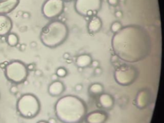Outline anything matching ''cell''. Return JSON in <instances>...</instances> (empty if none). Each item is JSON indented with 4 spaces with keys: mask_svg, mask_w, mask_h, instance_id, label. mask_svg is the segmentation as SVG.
I'll return each instance as SVG.
<instances>
[{
    "mask_svg": "<svg viewBox=\"0 0 164 123\" xmlns=\"http://www.w3.org/2000/svg\"><path fill=\"white\" fill-rule=\"evenodd\" d=\"M58 75L57 74H53V75H52V76H51V80H52V81H57L58 80Z\"/></svg>",
    "mask_w": 164,
    "mask_h": 123,
    "instance_id": "32",
    "label": "cell"
},
{
    "mask_svg": "<svg viewBox=\"0 0 164 123\" xmlns=\"http://www.w3.org/2000/svg\"><path fill=\"white\" fill-rule=\"evenodd\" d=\"M68 35L69 29L64 22L53 20L42 29L40 40L44 46L53 49L64 43Z\"/></svg>",
    "mask_w": 164,
    "mask_h": 123,
    "instance_id": "3",
    "label": "cell"
},
{
    "mask_svg": "<svg viewBox=\"0 0 164 123\" xmlns=\"http://www.w3.org/2000/svg\"><path fill=\"white\" fill-rule=\"evenodd\" d=\"M108 118V115L105 112L99 111H92L90 114H88L85 117L86 122L87 123H105Z\"/></svg>",
    "mask_w": 164,
    "mask_h": 123,
    "instance_id": "9",
    "label": "cell"
},
{
    "mask_svg": "<svg viewBox=\"0 0 164 123\" xmlns=\"http://www.w3.org/2000/svg\"><path fill=\"white\" fill-rule=\"evenodd\" d=\"M103 86L100 83H94L89 87V92L92 95H100L103 93Z\"/></svg>",
    "mask_w": 164,
    "mask_h": 123,
    "instance_id": "18",
    "label": "cell"
},
{
    "mask_svg": "<svg viewBox=\"0 0 164 123\" xmlns=\"http://www.w3.org/2000/svg\"><path fill=\"white\" fill-rule=\"evenodd\" d=\"M23 18L24 19H28L29 17H30V13H28V12H23Z\"/></svg>",
    "mask_w": 164,
    "mask_h": 123,
    "instance_id": "30",
    "label": "cell"
},
{
    "mask_svg": "<svg viewBox=\"0 0 164 123\" xmlns=\"http://www.w3.org/2000/svg\"><path fill=\"white\" fill-rule=\"evenodd\" d=\"M148 102V95L145 91H141L138 93L137 98H136V104L137 106L139 108L145 107Z\"/></svg>",
    "mask_w": 164,
    "mask_h": 123,
    "instance_id": "16",
    "label": "cell"
},
{
    "mask_svg": "<svg viewBox=\"0 0 164 123\" xmlns=\"http://www.w3.org/2000/svg\"><path fill=\"white\" fill-rule=\"evenodd\" d=\"M48 123H56V120L54 119V118H50L49 120H48V122H47Z\"/></svg>",
    "mask_w": 164,
    "mask_h": 123,
    "instance_id": "34",
    "label": "cell"
},
{
    "mask_svg": "<svg viewBox=\"0 0 164 123\" xmlns=\"http://www.w3.org/2000/svg\"><path fill=\"white\" fill-rule=\"evenodd\" d=\"M10 92L13 94H16L17 93L19 92V89H18V87L16 86H13L10 89Z\"/></svg>",
    "mask_w": 164,
    "mask_h": 123,
    "instance_id": "22",
    "label": "cell"
},
{
    "mask_svg": "<svg viewBox=\"0 0 164 123\" xmlns=\"http://www.w3.org/2000/svg\"><path fill=\"white\" fill-rule=\"evenodd\" d=\"M103 26V22L101 19L97 15H94L90 18L88 22L87 29L90 34H95L99 32Z\"/></svg>",
    "mask_w": 164,
    "mask_h": 123,
    "instance_id": "13",
    "label": "cell"
},
{
    "mask_svg": "<svg viewBox=\"0 0 164 123\" xmlns=\"http://www.w3.org/2000/svg\"><path fill=\"white\" fill-rule=\"evenodd\" d=\"M103 0H75V10L85 18H91L96 15L102 7Z\"/></svg>",
    "mask_w": 164,
    "mask_h": 123,
    "instance_id": "6",
    "label": "cell"
},
{
    "mask_svg": "<svg viewBox=\"0 0 164 123\" xmlns=\"http://www.w3.org/2000/svg\"><path fill=\"white\" fill-rule=\"evenodd\" d=\"M103 73V70L101 69L100 67H97L95 69V74L97 75H100L101 74Z\"/></svg>",
    "mask_w": 164,
    "mask_h": 123,
    "instance_id": "25",
    "label": "cell"
},
{
    "mask_svg": "<svg viewBox=\"0 0 164 123\" xmlns=\"http://www.w3.org/2000/svg\"><path fill=\"white\" fill-rule=\"evenodd\" d=\"M92 58L90 54H83L79 55L76 58V61H75V63H76L77 66L79 68H86L89 66H91L92 62Z\"/></svg>",
    "mask_w": 164,
    "mask_h": 123,
    "instance_id": "15",
    "label": "cell"
},
{
    "mask_svg": "<svg viewBox=\"0 0 164 123\" xmlns=\"http://www.w3.org/2000/svg\"><path fill=\"white\" fill-rule=\"evenodd\" d=\"M20 0H0V15H7L11 13L18 6Z\"/></svg>",
    "mask_w": 164,
    "mask_h": 123,
    "instance_id": "10",
    "label": "cell"
},
{
    "mask_svg": "<svg viewBox=\"0 0 164 123\" xmlns=\"http://www.w3.org/2000/svg\"><path fill=\"white\" fill-rule=\"evenodd\" d=\"M56 74L58 75V77L64 78L67 74V70L64 67H58L56 70Z\"/></svg>",
    "mask_w": 164,
    "mask_h": 123,
    "instance_id": "20",
    "label": "cell"
},
{
    "mask_svg": "<svg viewBox=\"0 0 164 123\" xmlns=\"http://www.w3.org/2000/svg\"><path fill=\"white\" fill-rule=\"evenodd\" d=\"M138 71L135 67L128 65H122L116 68L114 73L115 82L121 86H129L135 81Z\"/></svg>",
    "mask_w": 164,
    "mask_h": 123,
    "instance_id": "7",
    "label": "cell"
},
{
    "mask_svg": "<svg viewBox=\"0 0 164 123\" xmlns=\"http://www.w3.org/2000/svg\"><path fill=\"white\" fill-rule=\"evenodd\" d=\"M40 102L37 97L32 94H25L17 102V111L24 118H33L40 111Z\"/></svg>",
    "mask_w": 164,
    "mask_h": 123,
    "instance_id": "4",
    "label": "cell"
},
{
    "mask_svg": "<svg viewBox=\"0 0 164 123\" xmlns=\"http://www.w3.org/2000/svg\"><path fill=\"white\" fill-rule=\"evenodd\" d=\"M107 3L112 7H116L119 3V0H107Z\"/></svg>",
    "mask_w": 164,
    "mask_h": 123,
    "instance_id": "21",
    "label": "cell"
},
{
    "mask_svg": "<svg viewBox=\"0 0 164 123\" xmlns=\"http://www.w3.org/2000/svg\"><path fill=\"white\" fill-rule=\"evenodd\" d=\"M75 90L76 91H81L82 90H83V85L82 84H77L75 85Z\"/></svg>",
    "mask_w": 164,
    "mask_h": 123,
    "instance_id": "26",
    "label": "cell"
},
{
    "mask_svg": "<svg viewBox=\"0 0 164 123\" xmlns=\"http://www.w3.org/2000/svg\"><path fill=\"white\" fill-rule=\"evenodd\" d=\"M5 76L11 82L15 84L23 83L28 76L27 66L18 60L11 61L5 67Z\"/></svg>",
    "mask_w": 164,
    "mask_h": 123,
    "instance_id": "5",
    "label": "cell"
},
{
    "mask_svg": "<svg viewBox=\"0 0 164 123\" xmlns=\"http://www.w3.org/2000/svg\"><path fill=\"white\" fill-rule=\"evenodd\" d=\"M99 102L100 106L106 110H111L114 106L115 101L111 94L103 93L99 97Z\"/></svg>",
    "mask_w": 164,
    "mask_h": 123,
    "instance_id": "14",
    "label": "cell"
},
{
    "mask_svg": "<svg viewBox=\"0 0 164 123\" xmlns=\"http://www.w3.org/2000/svg\"><path fill=\"white\" fill-rule=\"evenodd\" d=\"M119 59L118 58V57L116 55V54H115V55H112L111 56V61H112V62H115V61H117Z\"/></svg>",
    "mask_w": 164,
    "mask_h": 123,
    "instance_id": "28",
    "label": "cell"
},
{
    "mask_svg": "<svg viewBox=\"0 0 164 123\" xmlns=\"http://www.w3.org/2000/svg\"><path fill=\"white\" fill-rule=\"evenodd\" d=\"M120 2H125V0H119Z\"/></svg>",
    "mask_w": 164,
    "mask_h": 123,
    "instance_id": "39",
    "label": "cell"
},
{
    "mask_svg": "<svg viewBox=\"0 0 164 123\" xmlns=\"http://www.w3.org/2000/svg\"><path fill=\"white\" fill-rule=\"evenodd\" d=\"M41 74H42V71H41V70H37L35 71V75H36V76L39 77V76H41Z\"/></svg>",
    "mask_w": 164,
    "mask_h": 123,
    "instance_id": "33",
    "label": "cell"
},
{
    "mask_svg": "<svg viewBox=\"0 0 164 123\" xmlns=\"http://www.w3.org/2000/svg\"><path fill=\"white\" fill-rule=\"evenodd\" d=\"M99 65H100V63H99V61L98 60H95V61H92L91 64V66H92V67L93 68H97V67H99Z\"/></svg>",
    "mask_w": 164,
    "mask_h": 123,
    "instance_id": "23",
    "label": "cell"
},
{
    "mask_svg": "<svg viewBox=\"0 0 164 123\" xmlns=\"http://www.w3.org/2000/svg\"><path fill=\"white\" fill-rule=\"evenodd\" d=\"M64 2H67V3H70V2H71L73 0H63Z\"/></svg>",
    "mask_w": 164,
    "mask_h": 123,
    "instance_id": "38",
    "label": "cell"
},
{
    "mask_svg": "<svg viewBox=\"0 0 164 123\" xmlns=\"http://www.w3.org/2000/svg\"><path fill=\"white\" fill-rule=\"evenodd\" d=\"M26 48H27V45H26V44H24V43L21 44L20 46H19V49H20L21 51H24V50H26Z\"/></svg>",
    "mask_w": 164,
    "mask_h": 123,
    "instance_id": "29",
    "label": "cell"
},
{
    "mask_svg": "<svg viewBox=\"0 0 164 123\" xmlns=\"http://www.w3.org/2000/svg\"><path fill=\"white\" fill-rule=\"evenodd\" d=\"M27 70H28V71H32V70H34V68H35V66H34V63H31V64L27 66Z\"/></svg>",
    "mask_w": 164,
    "mask_h": 123,
    "instance_id": "24",
    "label": "cell"
},
{
    "mask_svg": "<svg viewBox=\"0 0 164 123\" xmlns=\"http://www.w3.org/2000/svg\"><path fill=\"white\" fill-rule=\"evenodd\" d=\"M13 23L10 17L5 15H0V37L7 36L11 33Z\"/></svg>",
    "mask_w": 164,
    "mask_h": 123,
    "instance_id": "11",
    "label": "cell"
},
{
    "mask_svg": "<svg viewBox=\"0 0 164 123\" xmlns=\"http://www.w3.org/2000/svg\"><path fill=\"white\" fill-rule=\"evenodd\" d=\"M115 15L116 18H122V12L121 11H116L115 12Z\"/></svg>",
    "mask_w": 164,
    "mask_h": 123,
    "instance_id": "27",
    "label": "cell"
},
{
    "mask_svg": "<svg viewBox=\"0 0 164 123\" xmlns=\"http://www.w3.org/2000/svg\"><path fill=\"white\" fill-rule=\"evenodd\" d=\"M31 47H33V48H34V47H36V46H37V43H36L35 42H31Z\"/></svg>",
    "mask_w": 164,
    "mask_h": 123,
    "instance_id": "35",
    "label": "cell"
},
{
    "mask_svg": "<svg viewBox=\"0 0 164 123\" xmlns=\"http://www.w3.org/2000/svg\"><path fill=\"white\" fill-rule=\"evenodd\" d=\"M37 123H48V122H46V121H39V122H38Z\"/></svg>",
    "mask_w": 164,
    "mask_h": 123,
    "instance_id": "36",
    "label": "cell"
},
{
    "mask_svg": "<svg viewBox=\"0 0 164 123\" xmlns=\"http://www.w3.org/2000/svg\"><path fill=\"white\" fill-rule=\"evenodd\" d=\"M111 46L118 58L126 62H136L147 56L151 42L143 28L128 25L114 35Z\"/></svg>",
    "mask_w": 164,
    "mask_h": 123,
    "instance_id": "1",
    "label": "cell"
},
{
    "mask_svg": "<svg viewBox=\"0 0 164 123\" xmlns=\"http://www.w3.org/2000/svg\"><path fill=\"white\" fill-rule=\"evenodd\" d=\"M6 41L7 42V44L11 47L18 46L19 42V39L18 35L15 33H10L6 36Z\"/></svg>",
    "mask_w": 164,
    "mask_h": 123,
    "instance_id": "17",
    "label": "cell"
},
{
    "mask_svg": "<svg viewBox=\"0 0 164 123\" xmlns=\"http://www.w3.org/2000/svg\"><path fill=\"white\" fill-rule=\"evenodd\" d=\"M87 112L85 102L74 95L62 97L54 106L55 115L63 123H80L85 118Z\"/></svg>",
    "mask_w": 164,
    "mask_h": 123,
    "instance_id": "2",
    "label": "cell"
},
{
    "mask_svg": "<svg viewBox=\"0 0 164 123\" xmlns=\"http://www.w3.org/2000/svg\"><path fill=\"white\" fill-rule=\"evenodd\" d=\"M63 0H46L42 6V14L47 19H53L60 16L64 11Z\"/></svg>",
    "mask_w": 164,
    "mask_h": 123,
    "instance_id": "8",
    "label": "cell"
},
{
    "mask_svg": "<svg viewBox=\"0 0 164 123\" xmlns=\"http://www.w3.org/2000/svg\"><path fill=\"white\" fill-rule=\"evenodd\" d=\"M71 60H69V59H67V63H71Z\"/></svg>",
    "mask_w": 164,
    "mask_h": 123,
    "instance_id": "37",
    "label": "cell"
},
{
    "mask_svg": "<svg viewBox=\"0 0 164 123\" xmlns=\"http://www.w3.org/2000/svg\"><path fill=\"white\" fill-rule=\"evenodd\" d=\"M122 28V24H121L120 22H118V21L114 22V23L111 24V31L114 33V34L117 33V32L120 31Z\"/></svg>",
    "mask_w": 164,
    "mask_h": 123,
    "instance_id": "19",
    "label": "cell"
},
{
    "mask_svg": "<svg viewBox=\"0 0 164 123\" xmlns=\"http://www.w3.org/2000/svg\"><path fill=\"white\" fill-rule=\"evenodd\" d=\"M63 58H64V59L67 60V59H69V58H70V54H69V53H67V52H66V53H64V54H63Z\"/></svg>",
    "mask_w": 164,
    "mask_h": 123,
    "instance_id": "31",
    "label": "cell"
},
{
    "mask_svg": "<svg viewBox=\"0 0 164 123\" xmlns=\"http://www.w3.org/2000/svg\"><path fill=\"white\" fill-rule=\"evenodd\" d=\"M65 90V86L64 84L62 82L58 81H54L52 82L48 86L47 91L50 95L53 97H57L61 95L64 92Z\"/></svg>",
    "mask_w": 164,
    "mask_h": 123,
    "instance_id": "12",
    "label": "cell"
}]
</instances>
